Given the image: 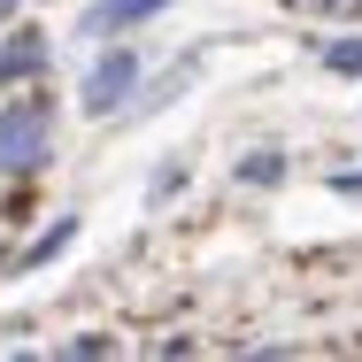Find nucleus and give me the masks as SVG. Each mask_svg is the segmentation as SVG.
Segmentation results:
<instances>
[{"instance_id":"f257e3e1","label":"nucleus","mask_w":362,"mask_h":362,"mask_svg":"<svg viewBox=\"0 0 362 362\" xmlns=\"http://www.w3.org/2000/svg\"><path fill=\"white\" fill-rule=\"evenodd\" d=\"M54 162V93L47 77L23 85L16 100H0V185H23Z\"/></svg>"},{"instance_id":"f03ea898","label":"nucleus","mask_w":362,"mask_h":362,"mask_svg":"<svg viewBox=\"0 0 362 362\" xmlns=\"http://www.w3.org/2000/svg\"><path fill=\"white\" fill-rule=\"evenodd\" d=\"M139 85H146L139 54H132V47H108V39H100L93 70H85V85H77V108H85L93 124H108V116H124V108H132V93H139Z\"/></svg>"},{"instance_id":"7ed1b4c3","label":"nucleus","mask_w":362,"mask_h":362,"mask_svg":"<svg viewBox=\"0 0 362 362\" xmlns=\"http://www.w3.org/2000/svg\"><path fill=\"white\" fill-rule=\"evenodd\" d=\"M47 70H54V47H47V31H0V93H16V85H39Z\"/></svg>"},{"instance_id":"20e7f679","label":"nucleus","mask_w":362,"mask_h":362,"mask_svg":"<svg viewBox=\"0 0 362 362\" xmlns=\"http://www.w3.org/2000/svg\"><path fill=\"white\" fill-rule=\"evenodd\" d=\"M170 0H93L85 16H77V31L85 39H124V31H139V23H154Z\"/></svg>"},{"instance_id":"39448f33","label":"nucleus","mask_w":362,"mask_h":362,"mask_svg":"<svg viewBox=\"0 0 362 362\" xmlns=\"http://www.w3.org/2000/svg\"><path fill=\"white\" fill-rule=\"evenodd\" d=\"M193 77H201V54H185V62H170V70L162 77H146V93H132V108H124V116H154V108H170V100H185V85H193Z\"/></svg>"},{"instance_id":"423d86ee","label":"nucleus","mask_w":362,"mask_h":362,"mask_svg":"<svg viewBox=\"0 0 362 362\" xmlns=\"http://www.w3.org/2000/svg\"><path fill=\"white\" fill-rule=\"evenodd\" d=\"M70 239H77V216H54L47 231H39V239H31V247H23V255H16V270H47V262H54Z\"/></svg>"},{"instance_id":"0eeeda50","label":"nucleus","mask_w":362,"mask_h":362,"mask_svg":"<svg viewBox=\"0 0 362 362\" xmlns=\"http://www.w3.org/2000/svg\"><path fill=\"white\" fill-rule=\"evenodd\" d=\"M286 170H293V162L278 154V146H255V154H247L231 177H239V185H255V193H270V185H286Z\"/></svg>"},{"instance_id":"6e6552de","label":"nucleus","mask_w":362,"mask_h":362,"mask_svg":"<svg viewBox=\"0 0 362 362\" xmlns=\"http://www.w3.org/2000/svg\"><path fill=\"white\" fill-rule=\"evenodd\" d=\"M324 70L332 77H362V39H324Z\"/></svg>"},{"instance_id":"1a4fd4ad","label":"nucleus","mask_w":362,"mask_h":362,"mask_svg":"<svg viewBox=\"0 0 362 362\" xmlns=\"http://www.w3.org/2000/svg\"><path fill=\"white\" fill-rule=\"evenodd\" d=\"M170 193H185V162H162V170L146 177V201H154V209H162Z\"/></svg>"},{"instance_id":"9d476101","label":"nucleus","mask_w":362,"mask_h":362,"mask_svg":"<svg viewBox=\"0 0 362 362\" xmlns=\"http://www.w3.org/2000/svg\"><path fill=\"white\" fill-rule=\"evenodd\" d=\"M62 355H70V362H100V355H116V339H108V332H77Z\"/></svg>"},{"instance_id":"9b49d317","label":"nucleus","mask_w":362,"mask_h":362,"mask_svg":"<svg viewBox=\"0 0 362 362\" xmlns=\"http://www.w3.org/2000/svg\"><path fill=\"white\" fill-rule=\"evenodd\" d=\"M332 193H355L362 201V170H332Z\"/></svg>"},{"instance_id":"f8f14e48","label":"nucleus","mask_w":362,"mask_h":362,"mask_svg":"<svg viewBox=\"0 0 362 362\" xmlns=\"http://www.w3.org/2000/svg\"><path fill=\"white\" fill-rule=\"evenodd\" d=\"M332 16H362V0H332Z\"/></svg>"},{"instance_id":"ddd939ff","label":"nucleus","mask_w":362,"mask_h":362,"mask_svg":"<svg viewBox=\"0 0 362 362\" xmlns=\"http://www.w3.org/2000/svg\"><path fill=\"white\" fill-rule=\"evenodd\" d=\"M8 270H16V255H8V247H0V278H8Z\"/></svg>"},{"instance_id":"4468645a","label":"nucleus","mask_w":362,"mask_h":362,"mask_svg":"<svg viewBox=\"0 0 362 362\" xmlns=\"http://www.w3.org/2000/svg\"><path fill=\"white\" fill-rule=\"evenodd\" d=\"M8 16H16V0H0V23H8Z\"/></svg>"}]
</instances>
